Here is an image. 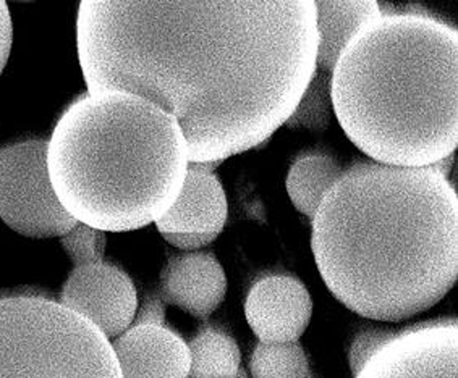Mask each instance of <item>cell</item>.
<instances>
[{
    "instance_id": "44dd1931",
    "label": "cell",
    "mask_w": 458,
    "mask_h": 378,
    "mask_svg": "<svg viewBox=\"0 0 458 378\" xmlns=\"http://www.w3.org/2000/svg\"><path fill=\"white\" fill-rule=\"evenodd\" d=\"M164 236V239L167 241V243L172 244V246H175V248H179L182 251H198V249H201V248H206L208 244L213 243L216 241V238L219 235H211V233H208V235H162Z\"/></svg>"
},
{
    "instance_id": "2e32d148",
    "label": "cell",
    "mask_w": 458,
    "mask_h": 378,
    "mask_svg": "<svg viewBox=\"0 0 458 378\" xmlns=\"http://www.w3.org/2000/svg\"><path fill=\"white\" fill-rule=\"evenodd\" d=\"M253 378H311L303 346L295 343H259L251 356Z\"/></svg>"
},
{
    "instance_id": "30bf717a",
    "label": "cell",
    "mask_w": 458,
    "mask_h": 378,
    "mask_svg": "<svg viewBox=\"0 0 458 378\" xmlns=\"http://www.w3.org/2000/svg\"><path fill=\"white\" fill-rule=\"evenodd\" d=\"M122 378H188V343L165 325L133 323L111 341Z\"/></svg>"
},
{
    "instance_id": "6da1fadb",
    "label": "cell",
    "mask_w": 458,
    "mask_h": 378,
    "mask_svg": "<svg viewBox=\"0 0 458 378\" xmlns=\"http://www.w3.org/2000/svg\"><path fill=\"white\" fill-rule=\"evenodd\" d=\"M88 93L122 91L177 120L190 164L222 162L285 125L316 71L313 0H85Z\"/></svg>"
},
{
    "instance_id": "5bb4252c",
    "label": "cell",
    "mask_w": 458,
    "mask_h": 378,
    "mask_svg": "<svg viewBox=\"0 0 458 378\" xmlns=\"http://www.w3.org/2000/svg\"><path fill=\"white\" fill-rule=\"evenodd\" d=\"M342 177L337 160L321 154L310 152L293 162L287 175V193L298 212L313 219L326 194Z\"/></svg>"
},
{
    "instance_id": "52a82bcc",
    "label": "cell",
    "mask_w": 458,
    "mask_h": 378,
    "mask_svg": "<svg viewBox=\"0 0 458 378\" xmlns=\"http://www.w3.org/2000/svg\"><path fill=\"white\" fill-rule=\"evenodd\" d=\"M457 319H442L395 333L355 378H457Z\"/></svg>"
},
{
    "instance_id": "ac0fdd59",
    "label": "cell",
    "mask_w": 458,
    "mask_h": 378,
    "mask_svg": "<svg viewBox=\"0 0 458 378\" xmlns=\"http://www.w3.org/2000/svg\"><path fill=\"white\" fill-rule=\"evenodd\" d=\"M60 243L75 267H81L102 262L107 239L101 230L88 227L85 223H77L67 235L60 238Z\"/></svg>"
},
{
    "instance_id": "d6986e66",
    "label": "cell",
    "mask_w": 458,
    "mask_h": 378,
    "mask_svg": "<svg viewBox=\"0 0 458 378\" xmlns=\"http://www.w3.org/2000/svg\"><path fill=\"white\" fill-rule=\"evenodd\" d=\"M395 335V332L389 330H377V328H368L361 333H358L357 338L353 340L352 348H350V367L353 375H357L358 370L365 364L377 348H381L387 340H391Z\"/></svg>"
},
{
    "instance_id": "8fae6325",
    "label": "cell",
    "mask_w": 458,
    "mask_h": 378,
    "mask_svg": "<svg viewBox=\"0 0 458 378\" xmlns=\"http://www.w3.org/2000/svg\"><path fill=\"white\" fill-rule=\"evenodd\" d=\"M162 299L198 319H208L227 293V277L211 252L174 256L161 273Z\"/></svg>"
},
{
    "instance_id": "4fadbf2b",
    "label": "cell",
    "mask_w": 458,
    "mask_h": 378,
    "mask_svg": "<svg viewBox=\"0 0 458 378\" xmlns=\"http://www.w3.org/2000/svg\"><path fill=\"white\" fill-rule=\"evenodd\" d=\"M318 55L316 68L329 71L363 28L381 17L376 0H316Z\"/></svg>"
},
{
    "instance_id": "277c9868",
    "label": "cell",
    "mask_w": 458,
    "mask_h": 378,
    "mask_svg": "<svg viewBox=\"0 0 458 378\" xmlns=\"http://www.w3.org/2000/svg\"><path fill=\"white\" fill-rule=\"evenodd\" d=\"M188 165L177 120L122 91L80 97L47 141L49 177L60 204L78 223L104 233L156 223L177 201Z\"/></svg>"
},
{
    "instance_id": "9c48e42d",
    "label": "cell",
    "mask_w": 458,
    "mask_h": 378,
    "mask_svg": "<svg viewBox=\"0 0 458 378\" xmlns=\"http://www.w3.org/2000/svg\"><path fill=\"white\" fill-rule=\"evenodd\" d=\"M313 301L295 277L269 275L246 296V322L261 343H295L310 325Z\"/></svg>"
},
{
    "instance_id": "3957f363",
    "label": "cell",
    "mask_w": 458,
    "mask_h": 378,
    "mask_svg": "<svg viewBox=\"0 0 458 378\" xmlns=\"http://www.w3.org/2000/svg\"><path fill=\"white\" fill-rule=\"evenodd\" d=\"M332 105L374 162L434 167L458 144V31L421 13H382L342 52Z\"/></svg>"
},
{
    "instance_id": "e0dca14e",
    "label": "cell",
    "mask_w": 458,
    "mask_h": 378,
    "mask_svg": "<svg viewBox=\"0 0 458 378\" xmlns=\"http://www.w3.org/2000/svg\"><path fill=\"white\" fill-rule=\"evenodd\" d=\"M334 117L332 105L331 73L318 70L306 86L305 93L290 115L285 125L289 128H305L314 133H323L331 125Z\"/></svg>"
},
{
    "instance_id": "7c38bea8",
    "label": "cell",
    "mask_w": 458,
    "mask_h": 378,
    "mask_svg": "<svg viewBox=\"0 0 458 378\" xmlns=\"http://www.w3.org/2000/svg\"><path fill=\"white\" fill-rule=\"evenodd\" d=\"M229 215L219 178L203 164H190L177 201L156 222L162 235H221Z\"/></svg>"
},
{
    "instance_id": "5b68a950",
    "label": "cell",
    "mask_w": 458,
    "mask_h": 378,
    "mask_svg": "<svg viewBox=\"0 0 458 378\" xmlns=\"http://www.w3.org/2000/svg\"><path fill=\"white\" fill-rule=\"evenodd\" d=\"M0 378H122L111 340L38 294L0 298Z\"/></svg>"
},
{
    "instance_id": "ba28073f",
    "label": "cell",
    "mask_w": 458,
    "mask_h": 378,
    "mask_svg": "<svg viewBox=\"0 0 458 378\" xmlns=\"http://www.w3.org/2000/svg\"><path fill=\"white\" fill-rule=\"evenodd\" d=\"M60 304L89 320L106 338L115 340L133 325L138 294L123 270L99 262L72 270L62 288Z\"/></svg>"
},
{
    "instance_id": "7a4b0ae2",
    "label": "cell",
    "mask_w": 458,
    "mask_h": 378,
    "mask_svg": "<svg viewBox=\"0 0 458 378\" xmlns=\"http://www.w3.org/2000/svg\"><path fill=\"white\" fill-rule=\"evenodd\" d=\"M311 220L324 283L366 319H410L457 281V191L437 167L358 162Z\"/></svg>"
},
{
    "instance_id": "8992f818",
    "label": "cell",
    "mask_w": 458,
    "mask_h": 378,
    "mask_svg": "<svg viewBox=\"0 0 458 378\" xmlns=\"http://www.w3.org/2000/svg\"><path fill=\"white\" fill-rule=\"evenodd\" d=\"M0 219L34 239L62 238L77 225L54 191L46 139L0 149Z\"/></svg>"
},
{
    "instance_id": "ffe728a7",
    "label": "cell",
    "mask_w": 458,
    "mask_h": 378,
    "mask_svg": "<svg viewBox=\"0 0 458 378\" xmlns=\"http://www.w3.org/2000/svg\"><path fill=\"white\" fill-rule=\"evenodd\" d=\"M13 46V21L7 2L0 0V76L9 63Z\"/></svg>"
},
{
    "instance_id": "9a60e30c",
    "label": "cell",
    "mask_w": 458,
    "mask_h": 378,
    "mask_svg": "<svg viewBox=\"0 0 458 378\" xmlns=\"http://www.w3.org/2000/svg\"><path fill=\"white\" fill-rule=\"evenodd\" d=\"M188 378H248L237 341L221 330L203 328L188 343Z\"/></svg>"
},
{
    "instance_id": "7402d4cb",
    "label": "cell",
    "mask_w": 458,
    "mask_h": 378,
    "mask_svg": "<svg viewBox=\"0 0 458 378\" xmlns=\"http://www.w3.org/2000/svg\"><path fill=\"white\" fill-rule=\"evenodd\" d=\"M164 304L157 298L146 299L145 304L136 311V317L133 323H154V325H164Z\"/></svg>"
}]
</instances>
